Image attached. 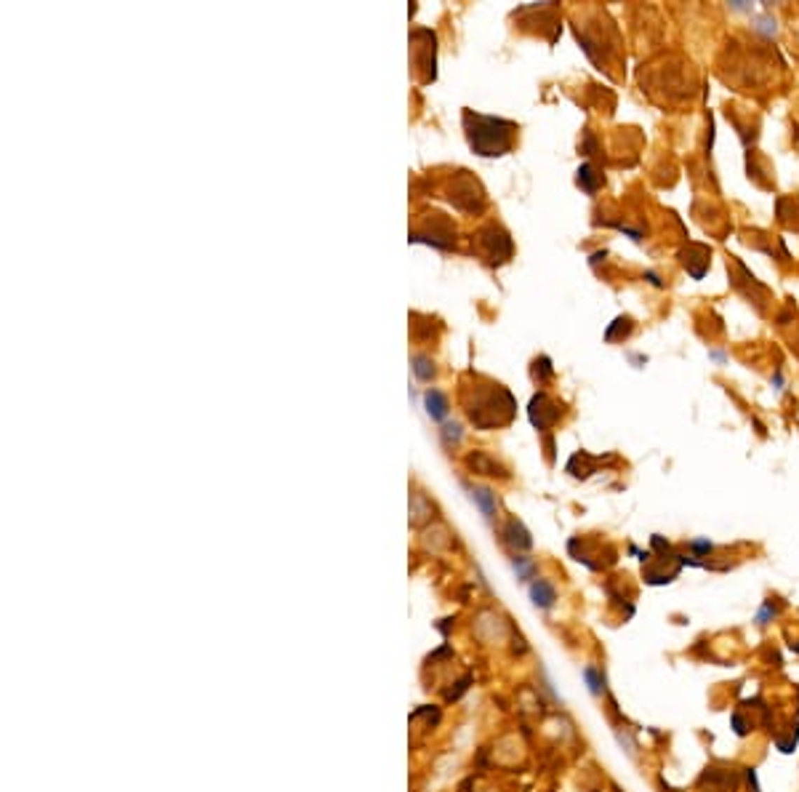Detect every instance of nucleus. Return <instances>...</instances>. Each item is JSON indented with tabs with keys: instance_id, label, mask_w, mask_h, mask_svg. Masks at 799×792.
Segmentation results:
<instances>
[{
	"instance_id": "f257e3e1",
	"label": "nucleus",
	"mask_w": 799,
	"mask_h": 792,
	"mask_svg": "<svg viewBox=\"0 0 799 792\" xmlns=\"http://www.w3.org/2000/svg\"><path fill=\"white\" fill-rule=\"evenodd\" d=\"M466 392H472V401H466V417L479 430L509 424L517 414L514 398L501 384L485 382V387H469Z\"/></svg>"
},
{
	"instance_id": "f03ea898",
	"label": "nucleus",
	"mask_w": 799,
	"mask_h": 792,
	"mask_svg": "<svg viewBox=\"0 0 799 792\" xmlns=\"http://www.w3.org/2000/svg\"><path fill=\"white\" fill-rule=\"evenodd\" d=\"M464 128L469 147L474 149L482 158H493V155H504L514 145V134L517 126L501 118H488V115H477L472 109L464 112Z\"/></svg>"
},
{
	"instance_id": "7ed1b4c3",
	"label": "nucleus",
	"mask_w": 799,
	"mask_h": 792,
	"mask_svg": "<svg viewBox=\"0 0 799 792\" xmlns=\"http://www.w3.org/2000/svg\"><path fill=\"white\" fill-rule=\"evenodd\" d=\"M477 243L485 248L488 259H493V262H504V259L512 256V238L501 227H496V224L479 229Z\"/></svg>"
},
{
	"instance_id": "20e7f679",
	"label": "nucleus",
	"mask_w": 799,
	"mask_h": 792,
	"mask_svg": "<svg viewBox=\"0 0 799 792\" xmlns=\"http://www.w3.org/2000/svg\"><path fill=\"white\" fill-rule=\"evenodd\" d=\"M559 419V408L557 403L549 398V395H544V392H538V395H533L531 401V422L533 427H538V430H546L549 424H554Z\"/></svg>"
},
{
	"instance_id": "39448f33",
	"label": "nucleus",
	"mask_w": 799,
	"mask_h": 792,
	"mask_svg": "<svg viewBox=\"0 0 799 792\" xmlns=\"http://www.w3.org/2000/svg\"><path fill=\"white\" fill-rule=\"evenodd\" d=\"M531 600L535 608H541V611H546V608H552L554 605V600H557V590H554V584H549L546 579H535L531 584Z\"/></svg>"
},
{
	"instance_id": "423d86ee",
	"label": "nucleus",
	"mask_w": 799,
	"mask_h": 792,
	"mask_svg": "<svg viewBox=\"0 0 799 792\" xmlns=\"http://www.w3.org/2000/svg\"><path fill=\"white\" fill-rule=\"evenodd\" d=\"M504 542L509 544V547H514V550H531L533 547L531 534L525 531V525L519 523V521H509V523H506Z\"/></svg>"
},
{
	"instance_id": "0eeeda50",
	"label": "nucleus",
	"mask_w": 799,
	"mask_h": 792,
	"mask_svg": "<svg viewBox=\"0 0 799 792\" xmlns=\"http://www.w3.org/2000/svg\"><path fill=\"white\" fill-rule=\"evenodd\" d=\"M584 680L589 685V691H592V697H602L605 694V672L599 667H594V664L584 667Z\"/></svg>"
},
{
	"instance_id": "6e6552de",
	"label": "nucleus",
	"mask_w": 799,
	"mask_h": 792,
	"mask_svg": "<svg viewBox=\"0 0 799 792\" xmlns=\"http://www.w3.org/2000/svg\"><path fill=\"white\" fill-rule=\"evenodd\" d=\"M472 499L477 502V507L482 510L485 518L496 515V494H491L488 488H472Z\"/></svg>"
},
{
	"instance_id": "1a4fd4ad",
	"label": "nucleus",
	"mask_w": 799,
	"mask_h": 792,
	"mask_svg": "<svg viewBox=\"0 0 799 792\" xmlns=\"http://www.w3.org/2000/svg\"><path fill=\"white\" fill-rule=\"evenodd\" d=\"M426 405H429V417L432 419H442L448 414V401H445V395L437 392V389H429V392H426Z\"/></svg>"
},
{
	"instance_id": "9d476101",
	"label": "nucleus",
	"mask_w": 799,
	"mask_h": 792,
	"mask_svg": "<svg viewBox=\"0 0 799 792\" xmlns=\"http://www.w3.org/2000/svg\"><path fill=\"white\" fill-rule=\"evenodd\" d=\"M578 184H581L586 192H594V189L602 184V176H594V168H592V166H584V168H578Z\"/></svg>"
},
{
	"instance_id": "9b49d317",
	"label": "nucleus",
	"mask_w": 799,
	"mask_h": 792,
	"mask_svg": "<svg viewBox=\"0 0 799 792\" xmlns=\"http://www.w3.org/2000/svg\"><path fill=\"white\" fill-rule=\"evenodd\" d=\"M469 464L474 467V472H482V475H496V472H498V464H496L493 459L485 457V454H474V457H469Z\"/></svg>"
},
{
	"instance_id": "f8f14e48",
	"label": "nucleus",
	"mask_w": 799,
	"mask_h": 792,
	"mask_svg": "<svg viewBox=\"0 0 799 792\" xmlns=\"http://www.w3.org/2000/svg\"><path fill=\"white\" fill-rule=\"evenodd\" d=\"M797 744H799V723H794V731L788 734L786 741L784 739H775V747L784 752V755H791V752L797 750Z\"/></svg>"
},
{
	"instance_id": "ddd939ff",
	"label": "nucleus",
	"mask_w": 799,
	"mask_h": 792,
	"mask_svg": "<svg viewBox=\"0 0 799 792\" xmlns=\"http://www.w3.org/2000/svg\"><path fill=\"white\" fill-rule=\"evenodd\" d=\"M688 550H690L692 555H698V558H704V555L714 552L717 547H714V542H709V539H692L690 544H688Z\"/></svg>"
},
{
	"instance_id": "4468645a",
	"label": "nucleus",
	"mask_w": 799,
	"mask_h": 792,
	"mask_svg": "<svg viewBox=\"0 0 799 792\" xmlns=\"http://www.w3.org/2000/svg\"><path fill=\"white\" fill-rule=\"evenodd\" d=\"M432 363H429V358H424V355H416L413 358V371H416V376L418 379H429V376L435 374V368H429Z\"/></svg>"
},
{
	"instance_id": "2eb2a0df",
	"label": "nucleus",
	"mask_w": 799,
	"mask_h": 792,
	"mask_svg": "<svg viewBox=\"0 0 799 792\" xmlns=\"http://www.w3.org/2000/svg\"><path fill=\"white\" fill-rule=\"evenodd\" d=\"M775 614H778V608H775V605L770 603V600H767V603L762 605V608H759V614L757 617H754V622H757V627H765V624H770L772 619H775Z\"/></svg>"
},
{
	"instance_id": "dca6fc26",
	"label": "nucleus",
	"mask_w": 799,
	"mask_h": 792,
	"mask_svg": "<svg viewBox=\"0 0 799 792\" xmlns=\"http://www.w3.org/2000/svg\"><path fill=\"white\" fill-rule=\"evenodd\" d=\"M514 571H517L519 579H531L533 571H535V565H533L528 558H514Z\"/></svg>"
},
{
	"instance_id": "f3484780",
	"label": "nucleus",
	"mask_w": 799,
	"mask_h": 792,
	"mask_svg": "<svg viewBox=\"0 0 799 792\" xmlns=\"http://www.w3.org/2000/svg\"><path fill=\"white\" fill-rule=\"evenodd\" d=\"M730 723H732V731H735V737H749V725H746L744 715L735 710L730 715Z\"/></svg>"
},
{
	"instance_id": "a211bd4d",
	"label": "nucleus",
	"mask_w": 799,
	"mask_h": 792,
	"mask_svg": "<svg viewBox=\"0 0 799 792\" xmlns=\"http://www.w3.org/2000/svg\"><path fill=\"white\" fill-rule=\"evenodd\" d=\"M746 779H749L751 792H759V779H757V771H754V768H746Z\"/></svg>"
}]
</instances>
